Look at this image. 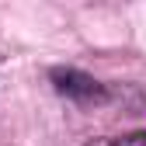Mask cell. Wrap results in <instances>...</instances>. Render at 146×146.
<instances>
[{
	"label": "cell",
	"mask_w": 146,
	"mask_h": 146,
	"mask_svg": "<svg viewBox=\"0 0 146 146\" xmlns=\"http://www.w3.org/2000/svg\"><path fill=\"white\" fill-rule=\"evenodd\" d=\"M111 146H146V132H129V136L115 139Z\"/></svg>",
	"instance_id": "cell-2"
},
{
	"label": "cell",
	"mask_w": 146,
	"mask_h": 146,
	"mask_svg": "<svg viewBox=\"0 0 146 146\" xmlns=\"http://www.w3.org/2000/svg\"><path fill=\"white\" fill-rule=\"evenodd\" d=\"M49 77H52V84H56V90H59L63 98H73V101H80V104H98V101H104V87L90 77V73H84V70L56 66Z\"/></svg>",
	"instance_id": "cell-1"
}]
</instances>
